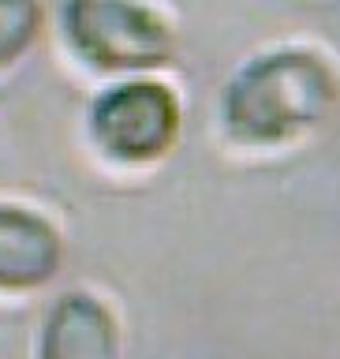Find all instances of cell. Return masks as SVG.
I'll list each match as a JSON object with an SVG mask.
<instances>
[{
  "instance_id": "277c9868",
  "label": "cell",
  "mask_w": 340,
  "mask_h": 359,
  "mask_svg": "<svg viewBox=\"0 0 340 359\" xmlns=\"http://www.w3.org/2000/svg\"><path fill=\"white\" fill-rule=\"evenodd\" d=\"M34 359H123V330L112 303L90 288L60 292L41 318Z\"/></svg>"
},
{
  "instance_id": "3957f363",
  "label": "cell",
  "mask_w": 340,
  "mask_h": 359,
  "mask_svg": "<svg viewBox=\"0 0 340 359\" xmlns=\"http://www.w3.org/2000/svg\"><path fill=\"white\" fill-rule=\"evenodd\" d=\"M184 131V101L165 79L131 75L105 86L86 112V135L101 161L150 168L172 154Z\"/></svg>"
},
{
  "instance_id": "8992f818",
  "label": "cell",
  "mask_w": 340,
  "mask_h": 359,
  "mask_svg": "<svg viewBox=\"0 0 340 359\" xmlns=\"http://www.w3.org/2000/svg\"><path fill=\"white\" fill-rule=\"evenodd\" d=\"M45 30V0H0V72L19 64Z\"/></svg>"
},
{
  "instance_id": "7a4b0ae2",
  "label": "cell",
  "mask_w": 340,
  "mask_h": 359,
  "mask_svg": "<svg viewBox=\"0 0 340 359\" xmlns=\"http://www.w3.org/2000/svg\"><path fill=\"white\" fill-rule=\"evenodd\" d=\"M64 41L79 60L105 75H154L172 64L176 22L150 0H64Z\"/></svg>"
},
{
  "instance_id": "5b68a950",
  "label": "cell",
  "mask_w": 340,
  "mask_h": 359,
  "mask_svg": "<svg viewBox=\"0 0 340 359\" xmlns=\"http://www.w3.org/2000/svg\"><path fill=\"white\" fill-rule=\"evenodd\" d=\"M64 266V232L41 210L0 198V296H30Z\"/></svg>"
},
{
  "instance_id": "6da1fadb",
  "label": "cell",
  "mask_w": 340,
  "mask_h": 359,
  "mask_svg": "<svg viewBox=\"0 0 340 359\" xmlns=\"http://www.w3.org/2000/svg\"><path fill=\"white\" fill-rule=\"evenodd\" d=\"M340 101L333 56L311 41H280L247 56L217 101L224 142L243 154H280L311 139Z\"/></svg>"
}]
</instances>
